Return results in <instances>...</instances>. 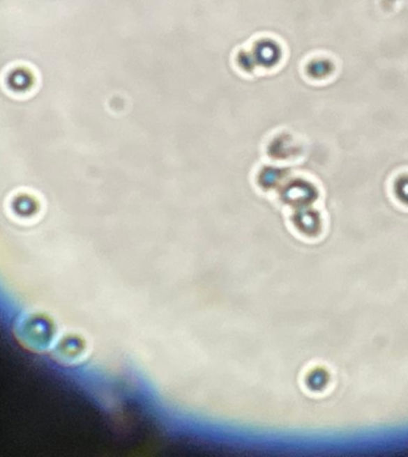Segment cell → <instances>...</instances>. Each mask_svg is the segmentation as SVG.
Here are the masks:
<instances>
[{
	"label": "cell",
	"instance_id": "cell-1",
	"mask_svg": "<svg viewBox=\"0 0 408 457\" xmlns=\"http://www.w3.org/2000/svg\"><path fill=\"white\" fill-rule=\"evenodd\" d=\"M398 188L395 189L396 194H398V198L404 201V203H407L408 204V180H401L400 183H398Z\"/></svg>",
	"mask_w": 408,
	"mask_h": 457
}]
</instances>
